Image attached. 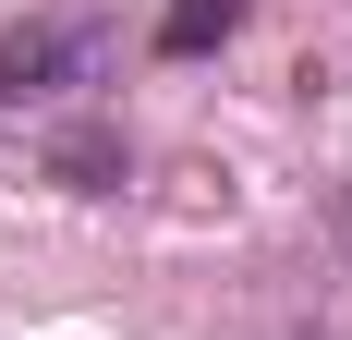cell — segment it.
<instances>
[{"mask_svg": "<svg viewBox=\"0 0 352 340\" xmlns=\"http://www.w3.org/2000/svg\"><path fill=\"white\" fill-rule=\"evenodd\" d=\"M98 61H109V25H98V12H36V25H0V122L61 109L73 85H98Z\"/></svg>", "mask_w": 352, "mask_h": 340, "instance_id": "1", "label": "cell"}, {"mask_svg": "<svg viewBox=\"0 0 352 340\" xmlns=\"http://www.w3.org/2000/svg\"><path fill=\"white\" fill-rule=\"evenodd\" d=\"M122 170H134L122 122H61V134H49V182H61V195H122Z\"/></svg>", "mask_w": 352, "mask_h": 340, "instance_id": "2", "label": "cell"}, {"mask_svg": "<svg viewBox=\"0 0 352 340\" xmlns=\"http://www.w3.org/2000/svg\"><path fill=\"white\" fill-rule=\"evenodd\" d=\"M231 25H243V0H170L158 12V61H207Z\"/></svg>", "mask_w": 352, "mask_h": 340, "instance_id": "3", "label": "cell"}]
</instances>
